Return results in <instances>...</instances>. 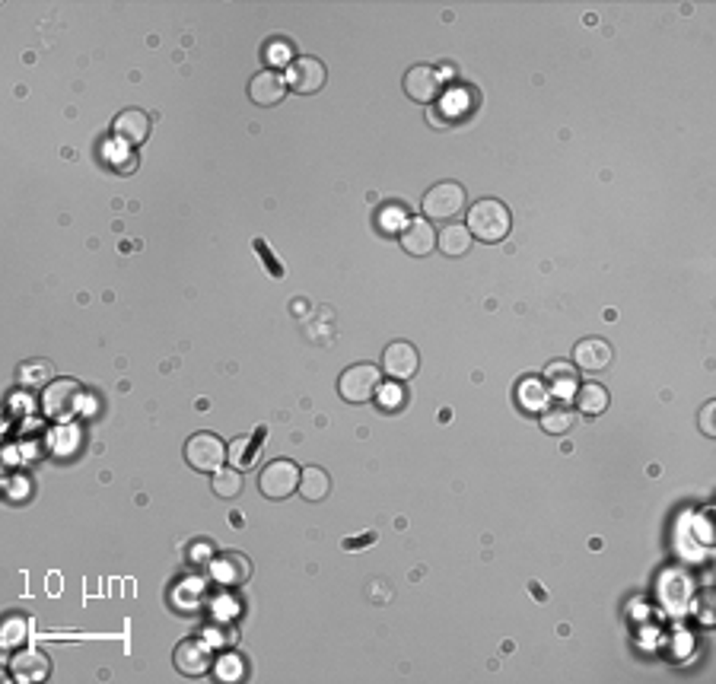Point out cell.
<instances>
[{
	"instance_id": "10",
	"label": "cell",
	"mask_w": 716,
	"mask_h": 684,
	"mask_svg": "<svg viewBox=\"0 0 716 684\" xmlns=\"http://www.w3.org/2000/svg\"><path fill=\"white\" fill-rule=\"evenodd\" d=\"M382 370H386V376H392L395 382L411 379L417 370H421V354H417L414 344L392 341L386 350H382Z\"/></svg>"
},
{
	"instance_id": "8",
	"label": "cell",
	"mask_w": 716,
	"mask_h": 684,
	"mask_svg": "<svg viewBox=\"0 0 716 684\" xmlns=\"http://www.w3.org/2000/svg\"><path fill=\"white\" fill-rule=\"evenodd\" d=\"M405 93H408L411 102H421V106H430L437 102L439 93H443V73L433 64H417L405 73Z\"/></svg>"
},
{
	"instance_id": "20",
	"label": "cell",
	"mask_w": 716,
	"mask_h": 684,
	"mask_svg": "<svg viewBox=\"0 0 716 684\" xmlns=\"http://www.w3.org/2000/svg\"><path fill=\"white\" fill-rule=\"evenodd\" d=\"M249 560L245 557H239V554H223L220 560L214 563V579L217 583H223V586H239V583H245L249 579Z\"/></svg>"
},
{
	"instance_id": "15",
	"label": "cell",
	"mask_w": 716,
	"mask_h": 684,
	"mask_svg": "<svg viewBox=\"0 0 716 684\" xmlns=\"http://www.w3.org/2000/svg\"><path fill=\"white\" fill-rule=\"evenodd\" d=\"M10 669H13V675L20 681H45L51 675V659L45 656L42 649H22L20 656L10 663Z\"/></svg>"
},
{
	"instance_id": "19",
	"label": "cell",
	"mask_w": 716,
	"mask_h": 684,
	"mask_svg": "<svg viewBox=\"0 0 716 684\" xmlns=\"http://www.w3.org/2000/svg\"><path fill=\"white\" fill-rule=\"evenodd\" d=\"M576 411L583 414V417H599L605 407H609V392H605V385L599 382H586L576 389Z\"/></svg>"
},
{
	"instance_id": "6",
	"label": "cell",
	"mask_w": 716,
	"mask_h": 684,
	"mask_svg": "<svg viewBox=\"0 0 716 684\" xmlns=\"http://www.w3.org/2000/svg\"><path fill=\"white\" fill-rule=\"evenodd\" d=\"M185 458L194 471H220L223 458H226V446H223L220 436L214 433H194L185 446Z\"/></svg>"
},
{
	"instance_id": "11",
	"label": "cell",
	"mask_w": 716,
	"mask_h": 684,
	"mask_svg": "<svg viewBox=\"0 0 716 684\" xmlns=\"http://www.w3.org/2000/svg\"><path fill=\"white\" fill-rule=\"evenodd\" d=\"M573 360L583 372H605L615 360V350L605 338H586V341L576 344L573 350Z\"/></svg>"
},
{
	"instance_id": "17",
	"label": "cell",
	"mask_w": 716,
	"mask_h": 684,
	"mask_svg": "<svg viewBox=\"0 0 716 684\" xmlns=\"http://www.w3.org/2000/svg\"><path fill=\"white\" fill-rule=\"evenodd\" d=\"M300 497L303 500H309V503H319V500H325L328 497V491H331V478H328V471L325 468H319V465H309V468H303L300 471Z\"/></svg>"
},
{
	"instance_id": "16",
	"label": "cell",
	"mask_w": 716,
	"mask_h": 684,
	"mask_svg": "<svg viewBox=\"0 0 716 684\" xmlns=\"http://www.w3.org/2000/svg\"><path fill=\"white\" fill-rule=\"evenodd\" d=\"M544 385H548V392H551V398H573L576 395V370H573L570 363H560V360H554L548 370H544Z\"/></svg>"
},
{
	"instance_id": "21",
	"label": "cell",
	"mask_w": 716,
	"mask_h": 684,
	"mask_svg": "<svg viewBox=\"0 0 716 684\" xmlns=\"http://www.w3.org/2000/svg\"><path fill=\"white\" fill-rule=\"evenodd\" d=\"M573 423H576V414L570 411V407L560 401V405H548L541 411V430L544 433H551V436H564V433H570L573 430Z\"/></svg>"
},
{
	"instance_id": "13",
	"label": "cell",
	"mask_w": 716,
	"mask_h": 684,
	"mask_svg": "<svg viewBox=\"0 0 716 684\" xmlns=\"http://www.w3.org/2000/svg\"><path fill=\"white\" fill-rule=\"evenodd\" d=\"M115 137L124 143V147H137L150 137V115L141 112V108H124L112 124Z\"/></svg>"
},
{
	"instance_id": "5",
	"label": "cell",
	"mask_w": 716,
	"mask_h": 684,
	"mask_svg": "<svg viewBox=\"0 0 716 684\" xmlns=\"http://www.w3.org/2000/svg\"><path fill=\"white\" fill-rule=\"evenodd\" d=\"M300 471L294 462H286V458H277V462H268L265 471L258 475V487L265 493L268 500H286L290 493L300 487Z\"/></svg>"
},
{
	"instance_id": "9",
	"label": "cell",
	"mask_w": 716,
	"mask_h": 684,
	"mask_svg": "<svg viewBox=\"0 0 716 684\" xmlns=\"http://www.w3.org/2000/svg\"><path fill=\"white\" fill-rule=\"evenodd\" d=\"M210 665H214V646H210V640L192 637V640H182L179 646H175V669H179L182 675L200 678V675H208Z\"/></svg>"
},
{
	"instance_id": "1",
	"label": "cell",
	"mask_w": 716,
	"mask_h": 684,
	"mask_svg": "<svg viewBox=\"0 0 716 684\" xmlns=\"http://www.w3.org/2000/svg\"><path fill=\"white\" fill-rule=\"evenodd\" d=\"M513 227V217H509L507 204L494 198H484L468 210V233L478 235L481 243H503Z\"/></svg>"
},
{
	"instance_id": "27",
	"label": "cell",
	"mask_w": 716,
	"mask_h": 684,
	"mask_svg": "<svg viewBox=\"0 0 716 684\" xmlns=\"http://www.w3.org/2000/svg\"><path fill=\"white\" fill-rule=\"evenodd\" d=\"M217 675H220V681H239V678H243V659L226 653V656L217 663Z\"/></svg>"
},
{
	"instance_id": "24",
	"label": "cell",
	"mask_w": 716,
	"mask_h": 684,
	"mask_svg": "<svg viewBox=\"0 0 716 684\" xmlns=\"http://www.w3.org/2000/svg\"><path fill=\"white\" fill-rule=\"evenodd\" d=\"M258 452H261V433L239 436V440L229 446V458H233V465H236L239 471L251 468V465H255V458H258Z\"/></svg>"
},
{
	"instance_id": "26",
	"label": "cell",
	"mask_w": 716,
	"mask_h": 684,
	"mask_svg": "<svg viewBox=\"0 0 716 684\" xmlns=\"http://www.w3.org/2000/svg\"><path fill=\"white\" fill-rule=\"evenodd\" d=\"M376 401H379L382 411H401L405 401H408V395L401 392V385H386V389L376 392Z\"/></svg>"
},
{
	"instance_id": "3",
	"label": "cell",
	"mask_w": 716,
	"mask_h": 684,
	"mask_svg": "<svg viewBox=\"0 0 716 684\" xmlns=\"http://www.w3.org/2000/svg\"><path fill=\"white\" fill-rule=\"evenodd\" d=\"M465 204H468V194L458 182H439V185H433L427 194H423L421 207H423V217H427V220L449 223L465 210Z\"/></svg>"
},
{
	"instance_id": "25",
	"label": "cell",
	"mask_w": 716,
	"mask_h": 684,
	"mask_svg": "<svg viewBox=\"0 0 716 684\" xmlns=\"http://www.w3.org/2000/svg\"><path fill=\"white\" fill-rule=\"evenodd\" d=\"M210 487H214V493H217V497H223V500L239 497V491H243V471H239L236 465L214 471V481H210Z\"/></svg>"
},
{
	"instance_id": "2",
	"label": "cell",
	"mask_w": 716,
	"mask_h": 684,
	"mask_svg": "<svg viewBox=\"0 0 716 684\" xmlns=\"http://www.w3.org/2000/svg\"><path fill=\"white\" fill-rule=\"evenodd\" d=\"M80 401H83V389L77 379H55L51 385H45L42 411L48 421L64 423L80 414Z\"/></svg>"
},
{
	"instance_id": "7",
	"label": "cell",
	"mask_w": 716,
	"mask_h": 684,
	"mask_svg": "<svg viewBox=\"0 0 716 684\" xmlns=\"http://www.w3.org/2000/svg\"><path fill=\"white\" fill-rule=\"evenodd\" d=\"M325 77L328 73H325V64L319 57H294L290 67H286V90L312 96L325 86Z\"/></svg>"
},
{
	"instance_id": "12",
	"label": "cell",
	"mask_w": 716,
	"mask_h": 684,
	"mask_svg": "<svg viewBox=\"0 0 716 684\" xmlns=\"http://www.w3.org/2000/svg\"><path fill=\"white\" fill-rule=\"evenodd\" d=\"M284 96H286V80L280 77L277 71H261V73H255V77H251L249 99L255 102V106L274 108V106H280V102H284Z\"/></svg>"
},
{
	"instance_id": "4",
	"label": "cell",
	"mask_w": 716,
	"mask_h": 684,
	"mask_svg": "<svg viewBox=\"0 0 716 684\" xmlns=\"http://www.w3.org/2000/svg\"><path fill=\"white\" fill-rule=\"evenodd\" d=\"M379 382H382V370H376V366H370V363H357L341 372L337 392H341L344 401H351V405H366V401L376 398Z\"/></svg>"
},
{
	"instance_id": "30",
	"label": "cell",
	"mask_w": 716,
	"mask_h": 684,
	"mask_svg": "<svg viewBox=\"0 0 716 684\" xmlns=\"http://www.w3.org/2000/svg\"><path fill=\"white\" fill-rule=\"evenodd\" d=\"M695 532L701 534L703 544H713V534H710V513H703L701 519L695 522Z\"/></svg>"
},
{
	"instance_id": "14",
	"label": "cell",
	"mask_w": 716,
	"mask_h": 684,
	"mask_svg": "<svg viewBox=\"0 0 716 684\" xmlns=\"http://www.w3.org/2000/svg\"><path fill=\"white\" fill-rule=\"evenodd\" d=\"M401 249L414 258H423L437 249V233L430 227V220H408L401 227Z\"/></svg>"
},
{
	"instance_id": "31",
	"label": "cell",
	"mask_w": 716,
	"mask_h": 684,
	"mask_svg": "<svg viewBox=\"0 0 716 684\" xmlns=\"http://www.w3.org/2000/svg\"><path fill=\"white\" fill-rule=\"evenodd\" d=\"M255 252H261V255L268 258V264H271V274H274V278H280V274H284V271H280V268H277V261H274V258L268 255V249H265V243H261V239H255Z\"/></svg>"
},
{
	"instance_id": "32",
	"label": "cell",
	"mask_w": 716,
	"mask_h": 684,
	"mask_svg": "<svg viewBox=\"0 0 716 684\" xmlns=\"http://www.w3.org/2000/svg\"><path fill=\"white\" fill-rule=\"evenodd\" d=\"M366 542H376V534H363V538H347V542H344V548H351L354 551V544H366Z\"/></svg>"
},
{
	"instance_id": "29",
	"label": "cell",
	"mask_w": 716,
	"mask_h": 684,
	"mask_svg": "<svg viewBox=\"0 0 716 684\" xmlns=\"http://www.w3.org/2000/svg\"><path fill=\"white\" fill-rule=\"evenodd\" d=\"M713 411H716V401L710 398L707 405L701 407V433H703V436H716V427H713Z\"/></svg>"
},
{
	"instance_id": "22",
	"label": "cell",
	"mask_w": 716,
	"mask_h": 684,
	"mask_svg": "<svg viewBox=\"0 0 716 684\" xmlns=\"http://www.w3.org/2000/svg\"><path fill=\"white\" fill-rule=\"evenodd\" d=\"M519 405L525 411H544V407L551 405V392H548V385L541 379H523L519 382Z\"/></svg>"
},
{
	"instance_id": "18",
	"label": "cell",
	"mask_w": 716,
	"mask_h": 684,
	"mask_svg": "<svg viewBox=\"0 0 716 684\" xmlns=\"http://www.w3.org/2000/svg\"><path fill=\"white\" fill-rule=\"evenodd\" d=\"M472 239H474V235L468 233V227H462V223H449V227L439 229L437 245H439V252H443V255L462 258V255H468V249H472Z\"/></svg>"
},
{
	"instance_id": "28",
	"label": "cell",
	"mask_w": 716,
	"mask_h": 684,
	"mask_svg": "<svg viewBox=\"0 0 716 684\" xmlns=\"http://www.w3.org/2000/svg\"><path fill=\"white\" fill-rule=\"evenodd\" d=\"M22 637H26V624H22L20 618H13V620H7V624H4V646H7V649L20 646Z\"/></svg>"
},
{
	"instance_id": "23",
	"label": "cell",
	"mask_w": 716,
	"mask_h": 684,
	"mask_svg": "<svg viewBox=\"0 0 716 684\" xmlns=\"http://www.w3.org/2000/svg\"><path fill=\"white\" fill-rule=\"evenodd\" d=\"M16 379H20L22 389H42V385H51V379H55V366L48 360H29V363L20 366Z\"/></svg>"
}]
</instances>
